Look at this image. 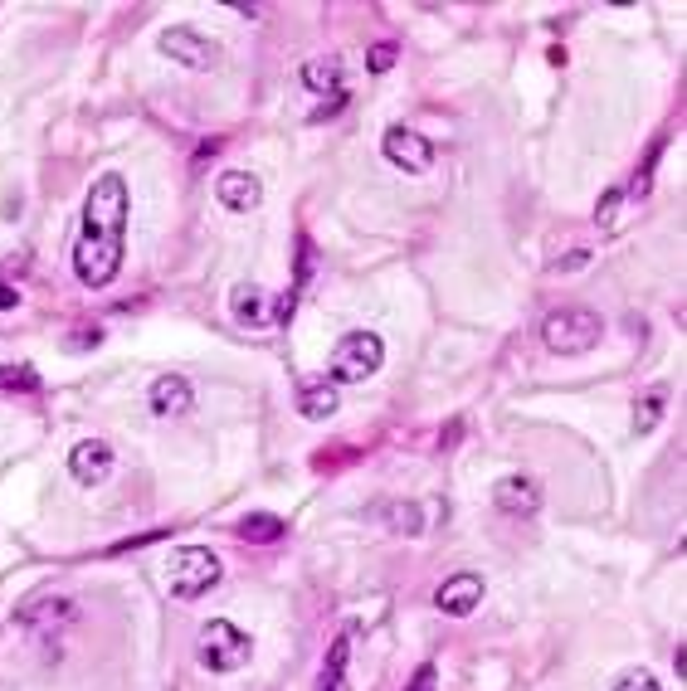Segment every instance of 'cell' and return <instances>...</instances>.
I'll use <instances>...</instances> for the list:
<instances>
[{"instance_id":"20","label":"cell","mask_w":687,"mask_h":691,"mask_svg":"<svg viewBox=\"0 0 687 691\" xmlns=\"http://www.w3.org/2000/svg\"><path fill=\"white\" fill-rule=\"evenodd\" d=\"M74 614H78L74 599H49V604H35V609H25L20 619H25V623H49V628H54V623H74Z\"/></svg>"},{"instance_id":"5","label":"cell","mask_w":687,"mask_h":691,"mask_svg":"<svg viewBox=\"0 0 687 691\" xmlns=\"http://www.w3.org/2000/svg\"><path fill=\"white\" fill-rule=\"evenodd\" d=\"M254 653V638L229 619H210L200 628V667L205 672H239Z\"/></svg>"},{"instance_id":"16","label":"cell","mask_w":687,"mask_h":691,"mask_svg":"<svg viewBox=\"0 0 687 691\" xmlns=\"http://www.w3.org/2000/svg\"><path fill=\"white\" fill-rule=\"evenodd\" d=\"M303 83L312 88V93H327V98L346 93L342 64H337V59H307V64H303Z\"/></svg>"},{"instance_id":"2","label":"cell","mask_w":687,"mask_h":691,"mask_svg":"<svg viewBox=\"0 0 687 691\" xmlns=\"http://www.w3.org/2000/svg\"><path fill=\"white\" fill-rule=\"evenodd\" d=\"M220 555L205 546H181L171 550V560H166V589L176 594V599H200V594H210L215 584H220Z\"/></svg>"},{"instance_id":"1","label":"cell","mask_w":687,"mask_h":691,"mask_svg":"<svg viewBox=\"0 0 687 691\" xmlns=\"http://www.w3.org/2000/svg\"><path fill=\"white\" fill-rule=\"evenodd\" d=\"M127 258V181L122 176H98L88 185L83 219L74 239V273L83 288H108L122 273Z\"/></svg>"},{"instance_id":"11","label":"cell","mask_w":687,"mask_h":691,"mask_svg":"<svg viewBox=\"0 0 687 691\" xmlns=\"http://www.w3.org/2000/svg\"><path fill=\"white\" fill-rule=\"evenodd\" d=\"M493 507H497V511H507V516H532V511L541 507V482H536V477H527V473L497 477Z\"/></svg>"},{"instance_id":"19","label":"cell","mask_w":687,"mask_h":691,"mask_svg":"<svg viewBox=\"0 0 687 691\" xmlns=\"http://www.w3.org/2000/svg\"><path fill=\"white\" fill-rule=\"evenodd\" d=\"M624 205H629V195H624V185H614V190H605V200L595 205V224H600L605 234H614V229L624 224Z\"/></svg>"},{"instance_id":"26","label":"cell","mask_w":687,"mask_h":691,"mask_svg":"<svg viewBox=\"0 0 687 691\" xmlns=\"http://www.w3.org/2000/svg\"><path fill=\"white\" fill-rule=\"evenodd\" d=\"M410 691H434V667L424 662L420 672H415V682H410Z\"/></svg>"},{"instance_id":"7","label":"cell","mask_w":687,"mask_h":691,"mask_svg":"<svg viewBox=\"0 0 687 691\" xmlns=\"http://www.w3.org/2000/svg\"><path fill=\"white\" fill-rule=\"evenodd\" d=\"M381 151H385V161L400 166L405 176H424V171L434 166V142H429L424 132H415V127H390Z\"/></svg>"},{"instance_id":"13","label":"cell","mask_w":687,"mask_h":691,"mask_svg":"<svg viewBox=\"0 0 687 691\" xmlns=\"http://www.w3.org/2000/svg\"><path fill=\"white\" fill-rule=\"evenodd\" d=\"M147 404H152V414L161 419H181V414H191L195 409V390L186 375H156L152 390H147Z\"/></svg>"},{"instance_id":"10","label":"cell","mask_w":687,"mask_h":691,"mask_svg":"<svg viewBox=\"0 0 687 691\" xmlns=\"http://www.w3.org/2000/svg\"><path fill=\"white\" fill-rule=\"evenodd\" d=\"M434 604H439V614H449V619H468V614L483 604V575H473V570L449 575V580L439 584Z\"/></svg>"},{"instance_id":"17","label":"cell","mask_w":687,"mask_h":691,"mask_svg":"<svg viewBox=\"0 0 687 691\" xmlns=\"http://www.w3.org/2000/svg\"><path fill=\"white\" fill-rule=\"evenodd\" d=\"M288 526H283V516H273V511H254V516H244L239 521V536L244 541H254V546H268V541H278Z\"/></svg>"},{"instance_id":"15","label":"cell","mask_w":687,"mask_h":691,"mask_svg":"<svg viewBox=\"0 0 687 691\" xmlns=\"http://www.w3.org/2000/svg\"><path fill=\"white\" fill-rule=\"evenodd\" d=\"M337 385L332 380H312V385H303L298 390V414L303 419H332L337 414Z\"/></svg>"},{"instance_id":"18","label":"cell","mask_w":687,"mask_h":691,"mask_svg":"<svg viewBox=\"0 0 687 691\" xmlns=\"http://www.w3.org/2000/svg\"><path fill=\"white\" fill-rule=\"evenodd\" d=\"M381 521L395 536H420L424 531V511L415 502H390V507H381Z\"/></svg>"},{"instance_id":"22","label":"cell","mask_w":687,"mask_h":691,"mask_svg":"<svg viewBox=\"0 0 687 691\" xmlns=\"http://www.w3.org/2000/svg\"><path fill=\"white\" fill-rule=\"evenodd\" d=\"M663 390H649V395H644V400L634 404V429H639V434H649L653 424H658V419H663Z\"/></svg>"},{"instance_id":"25","label":"cell","mask_w":687,"mask_h":691,"mask_svg":"<svg viewBox=\"0 0 687 691\" xmlns=\"http://www.w3.org/2000/svg\"><path fill=\"white\" fill-rule=\"evenodd\" d=\"M585 263H590V249H571L566 258H556L551 268H556V273H575V268H585Z\"/></svg>"},{"instance_id":"12","label":"cell","mask_w":687,"mask_h":691,"mask_svg":"<svg viewBox=\"0 0 687 691\" xmlns=\"http://www.w3.org/2000/svg\"><path fill=\"white\" fill-rule=\"evenodd\" d=\"M229 317L239 327H273V297H268L259 283H234L229 288Z\"/></svg>"},{"instance_id":"28","label":"cell","mask_w":687,"mask_h":691,"mask_svg":"<svg viewBox=\"0 0 687 691\" xmlns=\"http://www.w3.org/2000/svg\"><path fill=\"white\" fill-rule=\"evenodd\" d=\"M10 307H20V292L10 288V283H0V312H10Z\"/></svg>"},{"instance_id":"27","label":"cell","mask_w":687,"mask_h":691,"mask_svg":"<svg viewBox=\"0 0 687 691\" xmlns=\"http://www.w3.org/2000/svg\"><path fill=\"white\" fill-rule=\"evenodd\" d=\"M98 341H103V331L93 327V331H78V341H69V346H74V351H83V346H98Z\"/></svg>"},{"instance_id":"8","label":"cell","mask_w":687,"mask_h":691,"mask_svg":"<svg viewBox=\"0 0 687 691\" xmlns=\"http://www.w3.org/2000/svg\"><path fill=\"white\" fill-rule=\"evenodd\" d=\"M113 443L108 438H83V443H74V453H69V473L83 482V487H98V482H108L113 477Z\"/></svg>"},{"instance_id":"21","label":"cell","mask_w":687,"mask_h":691,"mask_svg":"<svg viewBox=\"0 0 687 691\" xmlns=\"http://www.w3.org/2000/svg\"><path fill=\"white\" fill-rule=\"evenodd\" d=\"M39 380L35 375V365H0V390H20V395H35Z\"/></svg>"},{"instance_id":"9","label":"cell","mask_w":687,"mask_h":691,"mask_svg":"<svg viewBox=\"0 0 687 691\" xmlns=\"http://www.w3.org/2000/svg\"><path fill=\"white\" fill-rule=\"evenodd\" d=\"M215 200L234 210V215H249V210H259L264 205V185L254 171H220L215 176Z\"/></svg>"},{"instance_id":"4","label":"cell","mask_w":687,"mask_h":691,"mask_svg":"<svg viewBox=\"0 0 687 691\" xmlns=\"http://www.w3.org/2000/svg\"><path fill=\"white\" fill-rule=\"evenodd\" d=\"M600 331L605 327H600V317L590 307H561V312H551L541 322V346L556 351V356H580V351H590L600 341Z\"/></svg>"},{"instance_id":"24","label":"cell","mask_w":687,"mask_h":691,"mask_svg":"<svg viewBox=\"0 0 687 691\" xmlns=\"http://www.w3.org/2000/svg\"><path fill=\"white\" fill-rule=\"evenodd\" d=\"M395 54H400L395 44H371V54H366V69H371V73H385L390 64H395Z\"/></svg>"},{"instance_id":"23","label":"cell","mask_w":687,"mask_h":691,"mask_svg":"<svg viewBox=\"0 0 687 691\" xmlns=\"http://www.w3.org/2000/svg\"><path fill=\"white\" fill-rule=\"evenodd\" d=\"M614 691H663V687H658L653 672H624V677L614 682Z\"/></svg>"},{"instance_id":"14","label":"cell","mask_w":687,"mask_h":691,"mask_svg":"<svg viewBox=\"0 0 687 691\" xmlns=\"http://www.w3.org/2000/svg\"><path fill=\"white\" fill-rule=\"evenodd\" d=\"M346 672H351V633H342L327 648V662L317 672V691H346Z\"/></svg>"},{"instance_id":"3","label":"cell","mask_w":687,"mask_h":691,"mask_svg":"<svg viewBox=\"0 0 687 691\" xmlns=\"http://www.w3.org/2000/svg\"><path fill=\"white\" fill-rule=\"evenodd\" d=\"M385 365V341L376 331H346L332 351V385H361Z\"/></svg>"},{"instance_id":"6","label":"cell","mask_w":687,"mask_h":691,"mask_svg":"<svg viewBox=\"0 0 687 691\" xmlns=\"http://www.w3.org/2000/svg\"><path fill=\"white\" fill-rule=\"evenodd\" d=\"M156 49H161L171 64L195 69V73L220 69V59H225V54H220V44H215V39H205L200 30H191V25H171V30H161Z\"/></svg>"}]
</instances>
